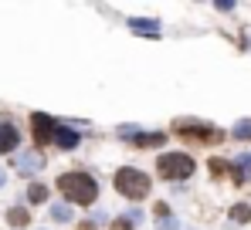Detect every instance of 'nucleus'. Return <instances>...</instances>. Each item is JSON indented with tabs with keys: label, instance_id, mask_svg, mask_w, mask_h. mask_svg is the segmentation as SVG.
I'll return each mask as SVG.
<instances>
[{
	"label": "nucleus",
	"instance_id": "obj_1",
	"mask_svg": "<svg viewBox=\"0 0 251 230\" xmlns=\"http://www.w3.org/2000/svg\"><path fill=\"white\" fill-rule=\"evenodd\" d=\"M58 190L65 193L72 203H78V207L95 203V196H99V186H95V180L88 173H65V176H58Z\"/></svg>",
	"mask_w": 251,
	"mask_h": 230
},
{
	"label": "nucleus",
	"instance_id": "obj_2",
	"mask_svg": "<svg viewBox=\"0 0 251 230\" xmlns=\"http://www.w3.org/2000/svg\"><path fill=\"white\" fill-rule=\"evenodd\" d=\"M116 186H119V193L123 196H129V200H143L146 193H150V176L146 173H139V169H119L116 173Z\"/></svg>",
	"mask_w": 251,
	"mask_h": 230
},
{
	"label": "nucleus",
	"instance_id": "obj_3",
	"mask_svg": "<svg viewBox=\"0 0 251 230\" xmlns=\"http://www.w3.org/2000/svg\"><path fill=\"white\" fill-rule=\"evenodd\" d=\"M156 169H160V176H167V180H187L190 173H194V159L187 153H167L156 159Z\"/></svg>",
	"mask_w": 251,
	"mask_h": 230
},
{
	"label": "nucleus",
	"instance_id": "obj_4",
	"mask_svg": "<svg viewBox=\"0 0 251 230\" xmlns=\"http://www.w3.org/2000/svg\"><path fill=\"white\" fill-rule=\"evenodd\" d=\"M173 129H176V136L194 139V142H217V139H221V132H217V129L201 125V122H176Z\"/></svg>",
	"mask_w": 251,
	"mask_h": 230
},
{
	"label": "nucleus",
	"instance_id": "obj_5",
	"mask_svg": "<svg viewBox=\"0 0 251 230\" xmlns=\"http://www.w3.org/2000/svg\"><path fill=\"white\" fill-rule=\"evenodd\" d=\"M78 139H82V136H78L75 129H68V125H58V122H54V136H51V142H54V146H61V149H75V146H78Z\"/></svg>",
	"mask_w": 251,
	"mask_h": 230
},
{
	"label": "nucleus",
	"instance_id": "obj_6",
	"mask_svg": "<svg viewBox=\"0 0 251 230\" xmlns=\"http://www.w3.org/2000/svg\"><path fill=\"white\" fill-rule=\"evenodd\" d=\"M17 142H21V132H17L10 122H0V156L17 149Z\"/></svg>",
	"mask_w": 251,
	"mask_h": 230
},
{
	"label": "nucleus",
	"instance_id": "obj_7",
	"mask_svg": "<svg viewBox=\"0 0 251 230\" xmlns=\"http://www.w3.org/2000/svg\"><path fill=\"white\" fill-rule=\"evenodd\" d=\"M31 122H34V139H38V142H51V136H54V122H51L48 115H41V112L34 115Z\"/></svg>",
	"mask_w": 251,
	"mask_h": 230
},
{
	"label": "nucleus",
	"instance_id": "obj_8",
	"mask_svg": "<svg viewBox=\"0 0 251 230\" xmlns=\"http://www.w3.org/2000/svg\"><path fill=\"white\" fill-rule=\"evenodd\" d=\"M119 132H123V139H132V142H139V146H160V142L167 139L163 132H156V136H132V132H129V125L119 129Z\"/></svg>",
	"mask_w": 251,
	"mask_h": 230
},
{
	"label": "nucleus",
	"instance_id": "obj_9",
	"mask_svg": "<svg viewBox=\"0 0 251 230\" xmlns=\"http://www.w3.org/2000/svg\"><path fill=\"white\" fill-rule=\"evenodd\" d=\"M41 166H44V159L38 153H27V156H21V159H17V169H21V173H38Z\"/></svg>",
	"mask_w": 251,
	"mask_h": 230
},
{
	"label": "nucleus",
	"instance_id": "obj_10",
	"mask_svg": "<svg viewBox=\"0 0 251 230\" xmlns=\"http://www.w3.org/2000/svg\"><path fill=\"white\" fill-rule=\"evenodd\" d=\"M7 220H10L14 227H24V224L31 220V213H27L24 207H14V210H7Z\"/></svg>",
	"mask_w": 251,
	"mask_h": 230
},
{
	"label": "nucleus",
	"instance_id": "obj_11",
	"mask_svg": "<svg viewBox=\"0 0 251 230\" xmlns=\"http://www.w3.org/2000/svg\"><path fill=\"white\" fill-rule=\"evenodd\" d=\"M51 220H58V224L72 220V207H68V203H54V207H51Z\"/></svg>",
	"mask_w": 251,
	"mask_h": 230
},
{
	"label": "nucleus",
	"instance_id": "obj_12",
	"mask_svg": "<svg viewBox=\"0 0 251 230\" xmlns=\"http://www.w3.org/2000/svg\"><path fill=\"white\" fill-rule=\"evenodd\" d=\"M27 200H31V203H44V200H48V186L31 183V186H27Z\"/></svg>",
	"mask_w": 251,
	"mask_h": 230
},
{
	"label": "nucleus",
	"instance_id": "obj_13",
	"mask_svg": "<svg viewBox=\"0 0 251 230\" xmlns=\"http://www.w3.org/2000/svg\"><path fill=\"white\" fill-rule=\"evenodd\" d=\"M231 220H238V224H248V220H251V207H248V203H238V207L231 210Z\"/></svg>",
	"mask_w": 251,
	"mask_h": 230
},
{
	"label": "nucleus",
	"instance_id": "obj_14",
	"mask_svg": "<svg viewBox=\"0 0 251 230\" xmlns=\"http://www.w3.org/2000/svg\"><path fill=\"white\" fill-rule=\"evenodd\" d=\"M132 24V31H146V34H160L156 31V21H129Z\"/></svg>",
	"mask_w": 251,
	"mask_h": 230
},
{
	"label": "nucleus",
	"instance_id": "obj_15",
	"mask_svg": "<svg viewBox=\"0 0 251 230\" xmlns=\"http://www.w3.org/2000/svg\"><path fill=\"white\" fill-rule=\"evenodd\" d=\"M234 136H238V139H251V118H245V122L234 125Z\"/></svg>",
	"mask_w": 251,
	"mask_h": 230
},
{
	"label": "nucleus",
	"instance_id": "obj_16",
	"mask_svg": "<svg viewBox=\"0 0 251 230\" xmlns=\"http://www.w3.org/2000/svg\"><path fill=\"white\" fill-rule=\"evenodd\" d=\"M112 230H132V220L123 217V220H112Z\"/></svg>",
	"mask_w": 251,
	"mask_h": 230
},
{
	"label": "nucleus",
	"instance_id": "obj_17",
	"mask_svg": "<svg viewBox=\"0 0 251 230\" xmlns=\"http://www.w3.org/2000/svg\"><path fill=\"white\" fill-rule=\"evenodd\" d=\"M160 230H176V220H173V217H163V220H160Z\"/></svg>",
	"mask_w": 251,
	"mask_h": 230
},
{
	"label": "nucleus",
	"instance_id": "obj_18",
	"mask_svg": "<svg viewBox=\"0 0 251 230\" xmlns=\"http://www.w3.org/2000/svg\"><path fill=\"white\" fill-rule=\"evenodd\" d=\"M156 217H160V220L170 217V207H167V203H156Z\"/></svg>",
	"mask_w": 251,
	"mask_h": 230
},
{
	"label": "nucleus",
	"instance_id": "obj_19",
	"mask_svg": "<svg viewBox=\"0 0 251 230\" xmlns=\"http://www.w3.org/2000/svg\"><path fill=\"white\" fill-rule=\"evenodd\" d=\"M78 230H95V224H92V220H82V224H78Z\"/></svg>",
	"mask_w": 251,
	"mask_h": 230
},
{
	"label": "nucleus",
	"instance_id": "obj_20",
	"mask_svg": "<svg viewBox=\"0 0 251 230\" xmlns=\"http://www.w3.org/2000/svg\"><path fill=\"white\" fill-rule=\"evenodd\" d=\"M3 183H7V173H3V169H0V186H3Z\"/></svg>",
	"mask_w": 251,
	"mask_h": 230
}]
</instances>
